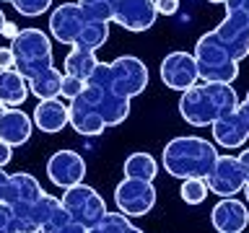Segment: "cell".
<instances>
[{"label": "cell", "instance_id": "cell-33", "mask_svg": "<svg viewBox=\"0 0 249 233\" xmlns=\"http://www.w3.org/2000/svg\"><path fill=\"white\" fill-rule=\"evenodd\" d=\"M236 114H239V119L244 122V127H247V132H249V91H247L244 101H239V106H236Z\"/></svg>", "mask_w": 249, "mask_h": 233}, {"label": "cell", "instance_id": "cell-37", "mask_svg": "<svg viewBox=\"0 0 249 233\" xmlns=\"http://www.w3.org/2000/svg\"><path fill=\"white\" fill-rule=\"evenodd\" d=\"M5 182H8V174L3 168H0V194H3V186H5Z\"/></svg>", "mask_w": 249, "mask_h": 233}, {"label": "cell", "instance_id": "cell-9", "mask_svg": "<svg viewBox=\"0 0 249 233\" xmlns=\"http://www.w3.org/2000/svg\"><path fill=\"white\" fill-rule=\"evenodd\" d=\"M81 99L104 119L107 127H117L130 116V99L117 96L112 88H99V85H89L81 93Z\"/></svg>", "mask_w": 249, "mask_h": 233}, {"label": "cell", "instance_id": "cell-21", "mask_svg": "<svg viewBox=\"0 0 249 233\" xmlns=\"http://www.w3.org/2000/svg\"><path fill=\"white\" fill-rule=\"evenodd\" d=\"M62 70L65 75H73V78H81V81H89L91 73L96 70L99 60H96V52H89V50H81V47H73L68 54H65V62H62Z\"/></svg>", "mask_w": 249, "mask_h": 233}, {"label": "cell", "instance_id": "cell-18", "mask_svg": "<svg viewBox=\"0 0 249 233\" xmlns=\"http://www.w3.org/2000/svg\"><path fill=\"white\" fill-rule=\"evenodd\" d=\"M70 127L83 137H93V135H101V132L107 130V124L81 96H78V99L70 101Z\"/></svg>", "mask_w": 249, "mask_h": 233}, {"label": "cell", "instance_id": "cell-31", "mask_svg": "<svg viewBox=\"0 0 249 233\" xmlns=\"http://www.w3.org/2000/svg\"><path fill=\"white\" fill-rule=\"evenodd\" d=\"M156 11L161 16H174L179 11V0H156Z\"/></svg>", "mask_w": 249, "mask_h": 233}, {"label": "cell", "instance_id": "cell-24", "mask_svg": "<svg viewBox=\"0 0 249 233\" xmlns=\"http://www.w3.org/2000/svg\"><path fill=\"white\" fill-rule=\"evenodd\" d=\"M42 233H86V228L65 213V207H57L42 225Z\"/></svg>", "mask_w": 249, "mask_h": 233}, {"label": "cell", "instance_id": "cell-36", "mask_svg": "<svg viewBox=\"0 0 249 233\" xmlns=\"http://www.w3.org/2000/svg\"><path fill=\"white\" fill-rule=\"evenodd\" d=\"M239 161H241L244 174H247V179H249V150H241V153H239Z\"/></svg>", "mask_w": 249, "mask_h": 233}, {"label": "cell", "instance_id": "cell-5", "mask_svg": "<svg viewBox=\"0 0 249 233\" xmlns=\"http://www.w3.org/2000/svg\"><path fill=\"white\" fill-rule=\"evenodd\" d=\"M195 62H197V73L202 83H233L239 78V62L229 57V52L218 44L213 31L202 34L195 44L192 52Z\"/></svg>", "mask_w": 249, "mask_h": 233}, {"label": "cell", "instance_id": "cell-17", "mask_svg": "<svg viewBox=\"0 0 249 233\" xmlns=\"http://www.w3.org/2000/svg\"><path fill=\"white\" fill-rule=\"evenodd\" d=\"M31 130H34V122L26 112L21 109H8V112L0 116V140L11 148L26 145L31 137Z\"/></svg>", "mask_w": 249, "mask_h": 233}, {"label": "cell", "instance_id": "cell-39", "mask_svg": "<svg viewBox=\"0 0 249 233\" xmlns=\"http://www.w3.org/2000/svg\"><path fill=\"white\" fill-rule=\"evenodd\" d=\"M241 192H244V197H247V205H249V179H247V184H244V189H241Z\"/></svg>", "mask_w": 249, "mask_h": 233}, {"label": "cell", "instance_id": "cell-6", "mask_svg": "<svg viewBox=\"0 0 249 233\" xmlns=\"http://www.w3.org/2000/svg\"><path fill=\"white\" fill-rule=\"evenodd\" d=\"M226 18L213 29L218 44L231 60L249 57V0H226Z\"/></svg>", "mask_w": 249, "mask_h": 233}, {"label": "cell", "instance_id": "cell-19", "mask_svg": "<svg viewBox=\"0 0 249 233\" xmlns=\"http://www.w3.org/2000/svg\"><path fill=\"white\" fill-rule=\"evenodd\" d=\"M213 140L221 148H226V150H236V148H241L249 140V132L244 127V122L239 119V114L233 112L213 124Z\"/></svg>", "mask_w": 249, "mask_h": 233}, {"label": "cell", "instance_id": "cell-12", "mask_svg": "<svg viewBox=\"0 0 249 233\" xmlns=\"http://www.w3.org/2000/svg\"><path fill=\"white\" fill-rule=\"evenodd\" d=\"M161 81L166 83V88L171 91H190L192 85H197L200 73H197V62L190 52H169L161 62Z\"/></svg>", "mask_w": 249, "mask_h": 233}, {"label": "cell", "instance_id": "cell-22", "mask_svg": "<svg viewBox=\"0 0 249 233\" xmlns=\"http://www.w3.org/2000/svg\"><path fill=\"white\" fill-rule=\"evenodd\" d=\"M60 88H62V73L57 67L44 70V73H39L36 78H31V81H29V91L34 93L39 101L60 99Z\"/></svg>", "mask_w": 249, "mask_h": 233}, {"label": "cell", "instance_id": "cell-35", "mask_svg": "<svg viewBox=\"0 0 249 233\" xmlns=\"http://www.w3.org/2000/svg\"><path fill=\"white\" fill-rule=\"evenodd\" d=\"M18 34H21V29L16 26V23H11V21H5V26H3V34H0V36H5V39H11V42H13V39L18 36Z\"/></svg>", "mask_w": 249, "mask_h": 233}, {"label": "cell", "instance_id": "cell-26", "mask_svg": "<svg viewBox=\"0 0 249 233\" xmlns=\"http://www.w3.org/2000/svg\"><path fill=\"white\" fill-rule=\"evenodd\" d=\"M96 228H99V233H145V231H140L138 225H132L130 217L122 215V213H107L104 220H101Z\"/></svg>", "mask_w": 249, "mask_h": 233}, {"label": "cell", "instance_id": "cell-25", "mask_svg": "<svg viewBox=\"0 0 249 233\" xmlns=\"http://www.w3.org/2000/svg\"><path fill=\"white\" fill-rule=\"evenodd\" d=\"M78 5H81V11L89 16L91 21H101V23L114 21L117 0H78Z\"/></svg>", "mask_w": 249, "mask_h": 233}, {"label": "cell", "instance_id": "cell-15", "mask_svg": "<svg viewBox=\"0 0 249 233\" xmlns=\"http://www.w3.org/2000/svg\"><path fill=\"white\" fill-rule=\"evenodd\" d=\"M210 225L218 233H244L249 225V205L233 197H223L210 210Z\"/></svg>", "mask_w": 249, "mask_h": 233}, {"label": "cell", "instance_id": "cell-7", "mask_svg": "<svg viewBox=\"0 0 249 233\" xmlns=\"http://www.w3.org/2000/svg\"><path fill=\"white\" fill-rule=\"evenodd\" d=\"M60 202H62V207H65V213L73 217L75 223H81L86 231L96 228V225L104 220V215L109 213L104 197L89 184H75V186H70V189H65Z\"/></svg>", "mask_w": 249, "mask_h": 233}, {"label": "cell", "instance_id": "cell-8", "mask_svg": "<svg viewBox=\"0 0 249 233\" xmlns=\"http://www.w3.org/2000/svg\"><path fill=\"white\" fill-rule=\"evenodd\" d=\"M114 205L122 215H127V217L148 215L156 207V186H153V182L124 176L122 182L114 186Z\"/></svg>", "mask_w": 249, "mask_h": 233}, {"label": "cell", "instance_id": "cell-42", "mask_svg": "<svg viewBox=\"0 0 249 233\" xmlns=\"http://www.w3.org/2000/svg\"><path fill=\"white\" fill-rule=\"evenodd\" d=\"M0 3H13V0H0Z\"/></svg>", "mask_w": 249, "mask_h": 233}, {"label": "cell", "instance_id": "cell-13", "mask_svg": "<svg viewBox=\"0 0 249 233\" xmlns=\"http://www.w3.org/2000/svg\"><path fill=\"white\" fill-rule=\"evenodd\" d=\"M47 176L54 186L60 189H70L75 184H83L86 176V161L81 153L75 150H57L47 161Z\"/></svg>", "mask_w": 249, "mask_h": 233}, {"label": "cell", "instance_id": "cell-27", "mask_svg": "<svg viewBox=\"0 0 249 233\" xmlns=\"http://www.w3.org/2000/svg\"><path fill=\"white\" fill-rule=\"evenodd\" d=\"M208 184L205 179H184L182 182V189H179V194H182V200L187 202V205H202L208 197Z\"/></svg>", "mask_w": 249, "mask_h": 233}, {"label": "cell", "instance_id": "cell-1", "mask_svg": "<svg viewBox=\"0 0 249 233\" xmlns=\"http://www.w3.org/2000/svg\"><path fill=\"white\" fill-rule=\"evenodd\" d=\"M239 96L229 83H197L179 99V114L192 127H213L218 119L236 112Z\"/></svg>", "mask_w": 249, "mask_h": 233}, {"label": "cell", "instance_id": "cell-30", "mask_svg": "<svg viewBox=\"0 0 249 233\" xmlns=\"http://www.w3.org/2000/svg\"><path fill=\"white\" fill-rule=\"evenodd\" d=\"M0 233H18V217L5 202H0Z\"/></svg>", "mask_w": 249, "mask_h": 233}, {"label": "cell", "instance_id": "cell-34", "mask_svg": "<svg viewBox=\"0 0 249 233\" xmlns=\"http://www.w3.org/2000/svg\"><path fill=\"white\" fill-rule=\"evenodd\" d=\"M11 158H13V148L5 145L3 140H0V168L8 166V163H11Z\"/></svg>", "mask_w": 249, "mask_h": 233}, {"label": "cell", "instance_id": "cell-14", "mask_svg": "<svg viewBox=\"0 0 249 233\" xmlns=\"http://www.w3.org/2000/svg\"><path fill=\"white\" fill-rule=\"evenodd\" d=\"M159 18L156 11V0H117L114 8V21L124 31H148Z\"/></svg>", "mask_w": 249, "mask_h": 233}, {"label": "cell", "instance_id": "cell-29", "mask_svg": "<svg viewBox=\"0 0 249 233\" xmlns=\"http://www.w3.org/2000/svg\"><path fill=\"white\" fill-rule=\"evenodd\" d=\"M86 88V81H81V78H73V75H62V88H60V96L73 101L83 93Z\"/></svg>", "mask_w": 249, "mask_h": 233}, {"label": "cell", "instance_id": "cell-23", "mask_svg": "<svg viewBox=\"0 0 249 233\" xmlns=\"http://www.w3.org/2000/svg\"><path fill=\"white\" fill-rule=\"evenodd\" d=\"M124 176L127 179H143V182H153L156 174H159V163L151 153H132L124 158Z\"/></svg>", "mask_w": 249, "mask_h": 233}, {"label": "cell", "instance_id": "cell-11", "mask_svg": "<svg viewBox=\"0 0 249 233\" xmlns=\"http://www.w3.org/2000/svg\"><path fill=\"white\" fill-rule=\"evenodd\" d=\"M91 23V18L81 11L78 3H62L50 13V34L57 39L60 44L75 47V42L81 39L83 29Z\"/></svg>", "mask_w": 249, "mask_h": 233}, {"label": "cell", "instance_id": "cell-16", "mask_svg": "<svg viewBox=\"0 0 249 233\" xmlns=\"http://www.w3.org/2000/svg\"><path fill=\"white\" fill-rule=\"evenodd\" d=\"M31 122L47 135H54V132L65 130V124H70V104H65L62 99L39 101L31 114Z\"/></svg>", "mask_w": 249, "mask_h": 233}, {"label": "cell", "instance_id": "cell-38", "mask_svg": "<svg viewBox=\"0 0 249 233\" xmlns=\"http://www.w3.org/2000/svg\"><path fill=\"white\" fill-rule=\"evenodd\" d=\"M3 26H5V13H3V8H0V34H3Z\"/></svg>", "mask_w": 249, "mask_h": 233}, {"label": "cell", "instance_id": "cell-2", "mask_svg": "<svg viewBox=\"0 0 249 233\" xmlns=\"http://www.w3.org/2000/svg\"><path fill=\"white\" fill-rule=\"evenodd\" d=\"M215 145L197 135H179L171 137L161 153V163L169 176L174 179H208L218 161Z\"/></svg>", "mask_w": 249, "mask_h": 233}, {"label": "cell", "instance_id": "cell-20", "mask_svg": "<svg viewBox=\"0 0 249 233\" xmlns=\"http://www.w3.org/2000/svg\"><path fill=\"white\" fill-rule=\"evenodd\" d=\"M29 93V81L18 70H0V104H5L8 109H18Z\"/></svg>", "mask_w": 249, "mask_h": 233}, {"label": "cell", "instance_id": "cell-40", "mask_svg": "<svg viewBox=\"0 0 249 233\" xmlns=\"http://www.w3.org/2000/svg\"><path fill=\"white\" fill-rule=\"evenodd\" d=\"M208 3H213V5H223L226 0H208Z\"/></svg>", "mask_w": 249, "mask_h": 233}, {"label": "cell", "instance_id": "cell-28", "mask_svg": "<svg viewBox=\"0 0 249 233\" xmlns=\"http://www.w3.org/2000/svg\"><path fill=\"white\" fill-rule=\"evenodd\" d=\"M13 8L26 18H36V16L47 13L52 8V0H13Z\"/></svg>", "mask_w": 249, "mask_h": 233}, {"label": "cell", "instance_id": "cell-3", "mask_svg": "<svg viewBox=\"0 0 249 233\" xmlns=\"http://www.w3.org/2000/svg\"><path fill=\"white\" fill-rule=\"evenodd\" d=\"M86 83L99 85V88H112L117 96L135 99L148 88V67L135 54H122L112 62H99Z\"/></svg>", "mask_w": 249, "mask_h": 233}, {"label": "cell", "instance_id": "cell-32", "mask_svg": "<svg viewBox=\"0 0 249 233\" xmlns=\"http://www.w3.org/2000/svg\"><path fill=\"white\" fill-rule=\"evenodd\" d=\"M0 70H16V60H13L11 47H0Z\"/></svg>", "mask_w": 249, "mask_h": 233}, {"label": "cell", "instance_id": "cell-4", "mask_svg": "<svg viewBox=\"0 0 249 233\" xmlns=\"http://www.w3.org/2000/svg\"><path fill=\"white\" fill-rule=\"evenodd\" d=\"M16 70L31 81L39 73L54 67V54H52V42L42 29H21V34L11 42Z\"/></svg>", "mask_w": 249, "mask_h": 233}, {"label": "cell", "instance_id": "cell-10", "mask_svg": "<svg viewBox=\"0 0 249 233\" xmlns=\"http://www.w3.org/2000/svg\"><path fill=\"white\" fill-rule=\"evenodd\" d=\"M208 189L218 194V197H233V194H239L244 189L247 184V174H244V166H241L239 155H218L213 171L208 174L205 179Z\"/></svg>", "mask_w": 249, "mask_h": 233}, {"label": "cell", "instance_id": "cell-41", "mask_svg": "<svg viewBox=\"0 0 249 233\" xmlns=\"http://www.w3.org/2000/svg\"><path fill=\"white\" fill-rule=\"evenodd\" d=\"M5 112H8V106H5V104H0V116H3Z\"/></svg>", "mask_w": 249, "mask_h": 233}]
</instances>
